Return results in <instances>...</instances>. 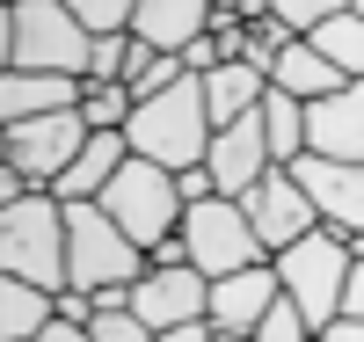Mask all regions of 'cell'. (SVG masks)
I'll list each match as a JSON object with an SVG mask.
<instances>
[{
  "label": "cell",
  "instance_id": "484cf974",
  "mask_svg": "<svg viewBox=\"0 0 364 342\" xmlns=\"http://www.w3.org/2000/svg\"><path fill=\"white\" fill-rule=\"evenodd\" d=\"M95 314H102V306L87 299V292H58V321H73V328H95Z\"/></svg>",
  "mask_w": 364,
  "mask_h": 342
},
{
  "label": "cell",
  "instance_id": "d4e9b609",
  "mask_svg": "<svg viewBox=\"0 0 364 342\" xmlns=\"http://www.w3.org/2000/svg\"><path fill=\"white\" fill-rule=\"evenodd\" d=\"M95 342H154V328H146L132 306H117V314H95V328H87Z\"/></svg>",
  "mask_w": 364,
  "mask_h": 342
},
{
  "label": "cell",
  "instance_id": "7a4b0ae2",
  "mask_svg": "<svg viewBox=\"0 0 364 342\" xmlns=\"http://www.w3.org/2000/svg\"><path fill=\"white\" fill-rule=\"evenodd\" d=\"M124 139H132L139 161H154V168H168V175L204 168V161H211V139H219V132H211V109H204V80L190 73L182 87L139 102V117L124 124Z\"/></svg>",
  "mask_w": 364,
  "mask_h": 342
},
{
  "label": "cell",
  "instance_id": "52a82bcc",
  "mask_svg": "<svg viewBox=\"0 0 364 342\" xmlns=\"http://www.w3.org/2000/svg\"><path fill=\"white\" fill-rule=\"evenodd\" d=\"M182 247H190V269L211 277V284L269 262V247L255 240L248 211H240L233 197H211V204H190V211H182Z\"/></svg>",
  "mask_w": 364,
  "mask_h": 342
},
{
  "label": "cell",
  "instance_id": "d6986e66",
  "mask_svg": "<svg viewBox=\"0 0 364 342\" xmlns=\"http://www.w3.org/2000/svg\"><path fill=\"white\" fill-rule=\"evenodd\" d=\"M58 321V299L22 284V277H0V342H37Z\"/></svg>",
  "mask_w": 364,
  "mask_h": 342
},
{
  "label": "cell",
  "instance_id": "f1b7e54d",
  "mask_svg": "<svg viewBox=\"0 0 364 342\" xmlns=\"http://www.w3.org/2000/svg\"><path fill=\"white\" fill-rule=\"evenodd\" d=\"M343 314H350V321H364V262L350 269V292H343Z\"/></svg>",
  "mask_w": 364,
  "mask_h": 342
},
{
  "label": "cell",
  "instance_id": "5bb4252c",
  "mask_svg": "<svg viewBox=\"0 0 364 342\" xmlns=\"http://www.w3.org/2000/svg\"><path fill=\"white\" fill-rule=\"evenodd\" d=\"M211 182H219V197H248L255 190V182L269 175V168H277V161H269V139H262V109L248 117V124H233V132H219V139H211Z\"/></svg>",
  "mask_w": 364,
  "mask_h": 342
},
{
  "label": "cell",
  "instance_id": "836d02e7",
  "mask_svg": "<svg viewBox=\"0 0 364 342\" xmlns=\"http://www.w3.org/2000/svg\"><path fill=\"white\" fill-rule=\"evenodd\" d=\"M357 15H364V0H357Z\"/></svg>",
  "mask_w": 364,
  "mask_h": 342
},
{
  "label": "cell",
  "instance_id": "f546056e",
  "mask_svg": "<svg viewBox=\"0 0 364 342\" xmlns=\"http://www.w3.org/2000/svg\"><path fill=\"white\" fill-rule=\"evenodd\" d=\"M314 342H364V321H350V314H343V321H336V328H321V335H314Z\"/></svg>",
  "mask_w": 364,
  "mask_h": 342
},
{
  "label": "cell",
  "instance_id": "ac0fdd59",
  "mask_svg": "<svg viewBox=\"0 0 364 342\" xmlns=\"http://www.w3.org/2000/svg\"><path fill=\"white\" fill-rule=\"evenodd\" d=\"M269 87H284L291 102H306V109H314V102H328V95H343L350 80H343L336 66H328V58H321L314 44H291V51L277 58V73H269Z\"/></svg>",
  "mask_w": 364,
  "mask_h": 342
},
{
  "label": "cell",
  "instance_id": "3957f363",
  "mask_svg": "<svg viewBox=\"0 0 364 342\" xmlns=\"http://www.w3.org/2000/svg\"><path fill=\"white\" fill-rule=\"evenodd\" d=\"M66 269H73L66 292L102 299V292H132L139 277L154 269V255H146L102 204H66Z\"/></svg>",
  "mask_w": 364,
  "mask_h": 342
},
{
  "label": "cell",
  "instance_id": "8fae6325",
  "mask_svg": "<svg viewBox=\"0 0 364 342\" xmlns=\"http://www.w3.org/2000/svg\"><path fill=\"white\" fill-rule=\"evenodd\" d=\"M132 314L168 335V328H190V321H211V277L197 269H146L139 292H132Z\"/></svg>",
  "mask_w": 364,
  "mask_h": 342
},
{
  "label": "cell",
  "instance_id": "5b68a950",
  "mask_svg": "<svg viewBox=\"0 0 364 342\" xmlns=\"http://www.w3.org/2000/svg\"><path fill=\"white\" fill-rule=\"evenodd\" d=\"M350 269H357V255H350V240L343 233H306L299 247H284L277 255V284H284V299L306 314V328L321 335V328H336L343 321V292H350Z\"/></svg>",
  "mask_w": 364,
  "mask_h": 342
},
{
  "label": "cell",
  "instance_id": "44dd1931",
  "mask_svg": "<svg viewBox=\"0 0 364 342\" xmlns=\"http://www.w3.org/2000/svg\"><path fill=\"white\" fill-rule=\"evenodd\" d=\"M306 44H314V51H321L343 80H364V15H357V0H350V8L328 22V29H321V37H306Z\"/></svg>",
  "mask_w": 364,
  "mask_h": 342
},
{
  "label": "cell",
  "instance_id": "9a60e30c",
  "mask_svg": "<svg viewBox=\"0 0 364 342\" xmlns=\"http://www.w3.org/2000/svg\"><path fill=\"white\" fill-rule=\"evenodd\" d=\"M132 37L146 51H161V58H182V51H197L211 37V8H204V0H139Z\"/></svg>",
  "mask_w": 364,
  "mask_h": 342
},
{
  "label": "cell",
  "instance_id": "4dcf8cb0",
  "mask_svg": "<svg viewBox=\"0 0 364 342\" xmlns=\"http://www.w3.org/2000/svg\"><path fill=\"white\" fill-rule=\"evenodd\" d=\"M37 342H95V335H87V328H73V321H51Z\"/></svg>",
  "mask_w": 364,
  "mask_h": 342
},
{
  "label": "cell",
  "instance_id": "2e32d148",
  "mask_svg": "<svg viewBox=\"0 0 364 342\" xmlns=\"http://www.w3.org/2000/svg\"><path fill=\"white\" fill-rule=\"evenodd\" d=\"M87 80H58V73H0V132L8 124H37L58 109H80Z\"/></svg>",
  "mask_w": 364,
  "mask_h": 342
},
{
  "label": "cell",
  "instance_id": "cb8c5ba5",
  "mask_svg": "<svg viewBox=\"0 0 364 342\" xmlns=\"http://www.w3.org/2000/svg\"><path fill=\"white\" fill-rule=\"evenodd\" d=\"M255 342H314V328H306V314H299L291 299H277V306H269V314H262Z\"/></svg>",
  "mask_w": 364,
  "mask_h": 342
},
{
  "label": "cell",
  "instance_id": "1f68e13d",
  "mask_svg": "<svg viewBox=\"0 0 364 342\" xmlns=\"http://www.w3.org/2000/svg\"><path fill=\"white\" fill-rule=\"evenodd\" d=\"M350 255H357V262H364V240H350Z\"/></svg>",
  "mask_w": 364,
  "mask_h": 342
},
{
  "label": "cell",
  "instance_id": "ffe728a7",
  "mask_svg": "<svg viewBox=\"0 0 364 342\" xmlns=\"http://www.w3.org/2000/svg\"><path fill=\"white\" fill-rule=\"evenodd\" d=\"M262 139H269V161L277 168H299L306 161V102H291L284 87L262 95Z\"/></svg>",
  "mask_w": 364,
  "mask_h": 342
},
{
  "label": "cell",
  "instance_id": "9c48e42d",
  "mask_svg": "<svg viewBox=\"0 0 364 342\" xmlns=\"http://www.w3.org/2000/svg\"><path fill=\"white\" fill-rule=\"evenodd\" d=\"M240 211H248V226H255V240L269 247V262L284 255V247H299L306 233H321V211H314V197L291 182V168H269L248 197H240Z\"/></svg>",
  "mask_w": 364,
  "mask_h": 342
},
{
  "label": "cell",
  "instance_id": "7c38bea8",
  "mask_svg": "<svg viewBox=\"0 0 364 342\" xmlns=\"http://www.w3.org/2000/svg\"><path fill=\"white\" fill-rule=\"evenodd\" d=\"M277 299H284V284H277V262L240 269V277H219V284H211V328H219V335H248V342H255L262 314H269Z\"/></svg>",
  "mask_w": 364,
  "mask_h": 342
},
{
  "label": "cell",
  "instance_id": "603a6c76",
  "mask_svg": "<svg viewBox=\"0 0 364 342\" xmlns=\"http://www.w3.org/2000/svg\"><path fill=\"white\" fill-rule=\"evenodd\" d=\"M73 15H80V29L87 37H132V15H139V0H73Z\"/></svg>",
  "mask_w": 364,
  "mask_h": 342
},
{
  "label": "cell",
  "instance_id": "4316f807",
  "mask_svg": "<svg viewBox=\"0 0 364 342\" xmlns=\"http://www.w3.org/2000/svg\"><path fill=\"white\" fill-rule=\"evenodd\" d=\"M175 190H182V204H211L219 182H211V168H190V175H175Z\"/></svg>",
  "mask_w": 364,
  "mask_h": 342
},
{
  "label": "cell",
  "instance_id": "6da1fadb",
  "mask_svg": "<svg viewBox=\"0 0 364 342\" xmlns=\"http://www.w3.org/2000/svg\"><path fill=\"white\" fill-rule=\"evenodd\" d=\"M0 37H8V73L87 80V66H95V37L80 29L73 0H15L0 15Z\"/></svg>",
  "mask_w": 364,
  "mask_h": 342
},
{
  "label": "cell",
  "instance_id": "7402d4cb",
  "mask_svg": "<svg viewBox=\"0 0 364 342\" xmlns=\"http://www.w3.org/2000/svg\"><path fill=\"white\" fill-rule=\"evenodd\" d=\"M80 117H87V132H124V124L139 117V95L132 87H87Z\"/></svg>",
  "mask_w": 364,
  "mask_h": 342
},
{
  "label": "cell",
  "instance_id": "4fadbf2b",
  "mask_svg": "<svg viewBox=\"0 0 364 342\" xmlns=\"http://www.w3.org/2000/svg\"><path fill=\"white\" fill-rule=\"evenodd\" d=\"M306 153L364 168V80H350L343 95H328V102L306 109Z\"/></svg>",
  "mask_w": 364,
  "mask_h": 342
},
{
  "label": "cell",
  "instance_id": "277c9868",
  "mask_svg": "<svg viewBox=\"0 0 364 342\" xmlns=\"http://www.w3.org/2000/svg\"><path fill=\"white\" fill-rule=\"evenodd\" d=\"M0 277H22V284H37L51 299L73 284V269H66V204L51 190L0 211Z\"/></svg>",
  "mask_w": 364,
  "mask_h": 342
},
{
  "label": "cell",
  "instance_id": "8992f818",
  "mask_svg": "<svg viewBox=\"0 0 364 342\" xmlns=\"http://www.w3.org/2000/svg\"><path fill=\"white\" fill-rule=\"evenodd\" d=\"M102 211H109V219L146 247V255H154L161 240L182 233V211H190V204H182V190H175V175H168V168H154V161H139V153H132L124 175L102 190Z\"/></svg>",
  "mask_w": 364,
  "mask_h": 342
},
{
  "label": "cell",
  "instance_id": "83f0119b",
  "mask_svg": "<svg viewBox=\"0 0 364 342\" xmlns=\"http://www.w3.org/2000/svg\"><path fill=\"white\" fill-rule=\"evenodd\" d=\"M154 342H219V328H211V321H190V328H168V335H154Z\"/></svg>",
  "mask_w": 364,
  "mask_h": 342
},
{
  "label": "cell",
  "instance_id": "d6a6232c",
  "mask_svg": "<svg viewBox=\"0 0 364 342\" xmlns=\"http://www.w3.org/2000/svg\"><path fill=\"white\" fill-rule=\"evenodd\" d=\"M219 342H248V335H219Z\"/></svg>",
  "mask_w": 364,
  "mask_h": 342
},
{
  "label": "cell",
  "instance_id": "ba28073f",
  "mask_svg": "<svg viewBox=\"0 0 364 342\" xmlns=\"http://www.w3.org/2000/svg\"><path fill=\"white\" fill-rule=\"evenodd\" d=\"M87 139H95L87 117L58 109V117H37V124H8V132H0V153H8V168H22L37 190H51V182L87 153Z\"/></svg>",
  "mask_w": 364,
  "mask_h": 342
},
{
  "label": "cell",
  "instance_id": "30bf717a",
  "mask_svg": "<svg viewBox=\"0 0 364 342\" xmlns=\"http://www.w3.org/2000/svg\"><path fill=\"white\" fill-rule=\"evenodd\" d=\"M291 182L314 197V211H321V226H328V233H343V240H364V168L306 153V161L291 168Z\"/></svg>",
  "mask_w": 364,
  "mask_h": 342
},
{
  "label": "cell",
  "instance_id": "e0dca14e",
  "mask_svg": "<svg viewBox=\"0 0 364 342\" xmlns=\"http://www.w3.org/2000/svg\"><path fill=\"white\" fill-rule=\"evenodd\" d=\"M262 95H269V80L255 73V66H219V73H204V109H211V132H233V124H248L255 109H262Z\"/></svg>",
  "mask_w": 364,
  "mask_h": 342
}]
</instances>
